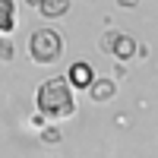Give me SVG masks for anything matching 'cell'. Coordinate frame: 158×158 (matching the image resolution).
Here are the masks:
<instances>
[{"instance_id":"1","label":"cell","mask_w":158,"mask_h":158,"mask_svg":"<svg viewBox=\"0 0 158 158\" xmlns=\"http://www.w3.org/2000/svg\"><path fill=\"white\" fill-rule=\"evenodd\" d=\"M35 108H38V117L41 120H67V117L76 114V95L70 82L63 76H51L44 79L35 92Z\"/></svg>"},{"instance_id":"2","label":"cell","mask_w":158,"mask_h":158,"mask_svg":"<svg viewBox=\"0 0 158 158\" xmlns=\"http://www.w3.org/2000/svg\"><path fill=\"white\" fill-rule=\"evenodd\" d=\"M29 51H32V60L35 63H54L63 54V38L54 29H38L29 38Z\"/></svg>"},{"instance_id":"3","label":"cell","mask_w":158,"mask_h":158,"mask_svg":"<svg viewBox=\"0 0 158 158\" xmlns=\"http://www.w3.org/2000/svg\"><path fill=\"white\" fill-rule=\"evenodd\" d=\"M63 79H67V82H70V89H92V82H95V70H92V63H85V60H76V63H70V67H67V76H63Z\"/></svg>"},{"instance_id":"4","label":"cell","mask_w":158,"mask_h":158,"mask_svg":"<svg viewBox=\"0 0 158 158\" xmlns=\"http://www.w3.org/2000/svg\"><path fill=\"white\" fill-rule=\"evenodd\" d=\"M104 51H111L117 60H130L139 51V44H136V38H130V35L111 32V35H104Z\"/></svg>"},{"instance_id":"5","label":"cell","mask_w":158,"mask_h":158,"mask_svg":"<svg viewBox=\"0 0 158 158\" xmlns=\"http://www.w3.org/2000/svg\"><path fill=\"white\" fill-rule=\"evenodd\" d=\"M114 92H117L114 79H104V76H98L95 82H92L89 95H92V101H111V98H114Z\"/></svg>"},{"instance_id":"6","label":"cell","mask_w":158,"mask_h":158,"mask_svg":"<svg viewBox=\"0 0 158 158\" xmlns=\"http://www.w3.org/2000/svg\"><path fill=\"white\" fill-rule=\"evenodd\" d=\"M38 13L48 16V19L67 16V13H70V0H38Z\"/></svg>"},{"instance_id":"7","label":"cell","mask_w":158,"mask_h":158,"mask_svg":"<svg viewBox=\"0 0 158 158\" xmlns=\"http://www.w3.org/2000/svg\"><path fill=\"white\" fill-rule=\"evenodd\" d=\"M13 29H16V3L0 0V35H10Z\"/></svg>"},{"instance_id":"8","label":"cell","mask_w":158,"mask_h":158,"mask_svg":"<svg viewBox=\"0 0 158 158\" xmlns=\"http://www.w3.org/2000/svg\"><path fill=\"white\" fill-rule=\"evenodd\" d=\"M41 139H44V142H60V130H57V127L41 130Z\"/></svg>"},{"instance_id":"9","label":"cell","mask_w":158,"mask_h":158,"mask_svg":"<svg viewBox=\"0 0 158 158\" xmlns=\"http://www.w3.org/2000/svg\"><path fill=\"white\" fill-rule=\"evenodd\" d=\"M0 57H3V60H13V44H10V41H0Z\"/></svg>"}]
</instances>
